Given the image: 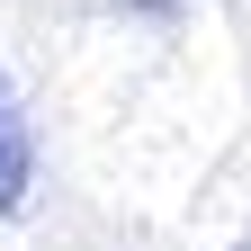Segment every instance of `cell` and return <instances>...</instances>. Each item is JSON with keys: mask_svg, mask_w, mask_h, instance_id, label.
<instances>
[{"mask_svg": "<svg viewBox=\"0 0 251 251\" xmlns=\"http://www.w3.org/2000/svg\"><path fill=\"white\" fill-rule=\"evenodd\" d=\"M18 198H27V135L9 117V90H0V225L18 215Z\"/></svg>", "mask_w": 251, "mask_h": 251, "instance_id": "obj_1", "label": "cell"}, {"mask_svg": "<svg viewBox=\"0 0 251 251\" xmlns=\"http://www.w3.org/2000/svg\"><path fill=\"white\" fill-rule=\"evenodd\" d=\"M242 251H251V242H242Z\"/></svg>", "mask_w": 251, "mask_h": 251, "instance_id": "obj_2", "label": "cell"}]
</instances>
